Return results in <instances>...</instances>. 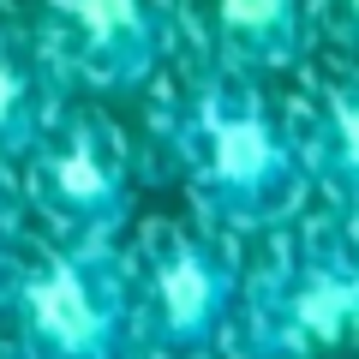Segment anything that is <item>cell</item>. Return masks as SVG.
Masks as SVG:
<instances>
[{
  "mask_svg": "<svg viewBox=\"0 0 359 359\" xmlns=\"http://www.w3.org/2000/svg\"><path fill=\"white\" fill-rule=\"evenodd\" d=\"M330 6H335V25L359 42V0H330Z\"/></svg>",
  "mask_w": 359,
  "mask_h": 359,
  "instance_id": "30bf717a",
  "label": "cell"
},
{
  "mask_svg": "<svg viewBox=\"0 0 359 359\" xmlns=\"http://www.w3.org/2000/svg\"><path fill=\"white\" fill-rule=\"evenodd\" d=\"M186 162L204 204L228 222H264L294 198L299 156L264 102L240 84H210L186 120Z\"/></svg>",
  "mask_w": 359,
  "mask_h": 359,
  "instance_id": "6da1fadb",
  "label": "cell"
},
{
  "mask_svg": "<svg viewBox=\"0 0 359 359\" xmlns=\"http://www.w3.org/2000/svg\"><path fill=\"white\" fill-rule=\"evenodd\" d=\"M359 330V245H318L252 299L245 353L252 359H318Z\"/></svg>",
  "mask_w": 359,
  "mask_h": 359,
  "instance_id": "3957f363",
  "label": "cell"
},
{
  "mask_svg": "<svg viewBox=\"0 0 359 359\" xmlns=\"http://www.w3.org/2000/svg\"><path fill=\"white\" fill-rule=\"evenodd\" d=\"M0 228H6V204H0Z\"/></svg>",
  "mask_w": 359,
  "mask_h": 359,
  "instance_id": "8fae6325",
  "label": "cell"
},
{
  "mask_svg": "<svg viewBox=\"0 0 359 359\" xmlns=\"http://www.w3.org/2000/svg\"><path fill=\"white\" fill-rule=\"evenodd\" d=\"M25 359H30V353H25Z\"/></svg>",
  "mask_w": 359,
  "mask_h": 359,
  "instance_id": "7c38bea8",
  "label": "cell"
},
{
  "mask_svg": "<svg viewBox=\"0 0 359 359\" xmlns=\"http://www.w3.org/2000/svg\"><path fill=\"white\" fill-rule=\"evenodd\" d=\"M132 299L108 257L54 252L18 282V335L30 359H120Z\"/></svg>",
  "mask_w": 359,
  "mask_h": 359,
  "instance_id": "7a4b0ae2",
  "label": "cell"
},
{
  "mask_svg": "<svg viewBox=\"0 0 359 359\" xmlns=\"http://www.w3.org/2000/svg\"><path fill=\"white\" fill-rule=\"evenodd\" d=\"M60 42L78 78L96 90H132L162 60V6L156 0H60Z\"/></svg>",
  "mask_w": 359,
  "mask_h": 359,
  "instance_id": "8992f818",
  "label": "cell"
},
{
  "mask_svg": "<svg viewBox=\"0 0 359 359\" xmlns=\"http://www.w3.org/2000/svg\"><path fill=\"white\" fill-rule=\"evenodd\" d=\"M30 162V192L60 228L78 240H102L126 222V168L108 150V138L90 120L60 114L36 144L25 150Z\"/></svg>",
  "mask_w": 359,
  "mask_h": 359,
  "instance_id": "277c9868",
  "label": "cell"
},
{
  "mask_svg": "<svg viewBox=\"0 0 359 359\" xmlns=\"http://www.w3.org/2000/svg\"><path fill=\"white\" fill-rule=\"evenodd\" d=\"M233 311V269L210 240L168 233L144 269V323L174 353H204Z\"/></svg>",
  "mask_w": 359,
  "mask_h": 359,
  "instance_id": "5b68a950",
  "label": "cell"
},
{
  "mask_svg": "<svg viewBox=\"0 0 359 359\" xmlns=\"http://www.w3.org/2000/svg\"><path fill=\"white\" fill-rule=\"evenodd\" d=\"M54 120L60 114L48 102V66L36 54H25L18 42L0 36V150L25 156Z\"/></svg>",
  "mask_w": 359,
  "mask_h": 359,
  "instance_id": "ba28073f",
  "label": "cell"
},
{
  "mask_svg": "<svg viewBox=\"0 0 359 359\" xmlns=\"http://www.w3.org/2000/svg\"><path fill=\"white\" fill-rule=\"evenodd\" d=\"M216 30L233 66H287L306 42V0H216Z\"/></svg>",
  "mask_w": 359,
  "mask_h": 359,
  "instance_id": "52a82bcc",
  "label": "cell"
},
{
  "mask_svg": "<svg viewBox=\"0 0 359 359\" xmlns=\"http://www.w3.org/2000/svg\"><path fill=\"white\" fill-rule=\"evenodd\" d=\"M318 168L341 186H359V84H341L318 120Z\"/></svg>",
  "mask_w": 359,
  "mask_h": 359,
  "instance_id": "9c48e42d",
  "label": "cell"
}]
</instances>
